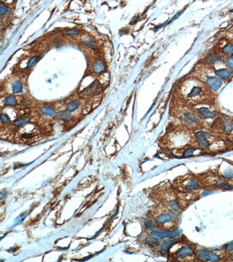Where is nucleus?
<instances>
[{"instance_id":"1","label":"nucleus","mask_w":233,"mask_h":262,"mask_svg":"<svg viewBox=\"0 0 233 262\" xmlns=\"http://www.w3.org/2000/svg\"><path fill=\"white\" fill-rule=\"evenodd\" d=\"M181 89L184 98L193 103L204 100L208 94L205 84L196 79H187L183 84Z\"/></svg>"},{"instance_id":"2","label":"nucleus","mask_w":233,"mask_h":262,"mask_svg":"<svg viewBox=\"0 0 233 262\" xmlns=\"http://www.w3.org/2000/svg\"><path fill=\"white\" fill-rule=\"evenodd\" d=\"M102 91L103 89L101 86L98 83V81H95L81 92L80 96L83 98H91L100 94Z\"/></svg>"},{"instance_id":"3","label":"nucleus","mask_w":233,"mask_h":262,"mask_svg":"<svg viewBox=\"0 0 233 262\" xmlns=\"http://www.w3.org/2000/svg\"><path fill=\"white\" fill-rule=\"evenodd\" d=\"M197 258L203 261L217 262L220 260V257L212 251L205 249H199L196 252Z\"/></svg>"},{"instance_id":"4","label":"nucleus","mask_w":233,"mask_h":262,"mask_svg":"<svg viewBox=\"0 0 233 262\" xmlns=\"http://www.w3.org/2000/svg\"><path fill=\"white\" fill-rule=\"evenodd\" d=\"M180 234V232L178 229H175L172 231H153L151 235L156 238H165L170 237H178Z\"/></svg>"},{"instance_id":"5","label":"nucleus","mask_w":233,"mask_h":262,"mask_svg":"<svg viewBox=\"0 0 233 262\" xmlns=\"http://www.w3.org/2000/svg\"><path fill=\"white\" fill-rule=\"evenodd\" d=\"M206 84L209 87L213 90H218L222 84L220 79L216 76H210L206 79Z\"/></svg>"},{"instance_id":"6","label":"nucleus","mask_w":233,"mask_h":262,"mask_svg":"<svg viewBox=\"0 0 233 262\" xmlns=\"http://www.w3.org/2000/svg\"><path fill=\"white\" fill-rule=\"evenodd\" d=\"M197 112L202 117L205 119L213 118L216 116V114L214 111H210L209 108L200 107L197 109Z\"/></svg>"},{"instance_id":"7","label":"nucleus","mask_w":233,"mask_h":262,"mask_svg":"<svg viewBox=\"0 0 233 262\" xmlns=\"http://www.w3.org/2000/svg\"><path fill=\"white\" fill-rule=\"evenodd\" d=\"M193 253V250L189 246H184L180 248L175 252L176 258L178 259L184 258L185 257L189 256Z\"/></svg>"},{"instance_id":"8","label":"nucleus","mask_w":233,"mask_h":262,"mask_svg":"<svg viewBox=\"0 0 233 262\" xmlns=\"http://www.w3.org/2000/svg\"><path fill=\"white\" fill-rule=\"evenodd\" d=\"M19 136L24 142L30 141L37 137V132L35 130L29 131L25 130L24 132H21Z\"/></svg>"},{"instance_id":"9","label":"nucleus","mask_w":233,"mask_h":262,"mask_svg":"<svg viewBox=\"0 0 233 262\" xmlns=\"http://www.w3.org/2000/svg\"><path fill=\"white\" fill-rule=\"evenodd\" d=\"M215 73L219 78H220L224 79H229V78H230L232 76L233 71L229 69L223 68V69L215 71Z\"/></svg>"},{"instance_id":"10","label":"nucleus","mask_w":233,"mask_h":262,"mask_svg":"<svg viewBox=\"0 0 233 262\" xmlns=\"http://www.w3.org/2000/svg\"><path fill=\"white\" fill-rule=\"evenodd\" d=\"M172 215L169 213H163L155 218V221L158 224H164L172 220Z\"/></svg>"},{"instance_id":"11","label":"nucleus","mask_w":233,"mask_h":262,"mask_svg":"<svg viewBox=\"0 0 233 262\" xmlns=\"http://www.w3.org/2000/svg\"><path fill=\"white\" fill-rule=\"evenodd\" d=\"M181 118L187 123H195L197 121L196 115L191 112H185L182 114Z\"/></svg>"},{"instance_id":"12","label":"nucleus","mask_w":233,"mask_h":262,"mask_svg":"<svg viewBox=\"0 0 233 262\" xmlns=\"http://www.w3.org/2000/svg\"><path fill=\"white\" fill-rule=\"evenodd\" d=\"M13 92L14 94H19L22 92L23 86L19 81H15L13 82L12 86Z\"/></svg>"},{"instance_id":"13","label":"nucleus","mask_w":233,"mask_h":262,"mask_svg":"<svg viewBox=\"0 0 233 262\" xmlns=\"http://www.w3.org/2000/svg\"><path fill=\"white\" fill-rule=\"evenodd\" d=\"M57 118L59 119L65 121H70V120L72 119V116L70 114V112L68 111H60L59 112L57 115Z\"/></svg>"},{"instance_id":"14","label":"nucleus","mask_w":233,"mask_h":262,"mask_svg":"<svg viewBox=\"0 0 233 262\" xmlns=\"http://www.w3.org/2000/svg\"><path fill=\"white\" fill-rule=\"evenodd\" d=\"M105 65L101 62H96L93 67V71L96 73H100L105 70Z\"/></svg>"},{"instance_id":"15","label":"nucleus","mask_w":233,"mask_h":262,"mask_svg":"<svg viewBox=\"0 0 233 262\" xmlns=\"http://www.w3.org/2000/svg\"><path fill=\"white\" fill-rule=\"evenodd\" d=\"M199 184L194 180L189 181L185 187V189L186 191H192L195 190L199 188Z\"/></svg>"},{"instance_id":"16","label":"nucleus","mask_w":233,"mask_h":262,"mask_svg":"<svg viewBox=\"0 0 233 262\" xmlns=\"http://www.w3.org/2000/svg\"><path fill=\"white\" fill-rule=\"evenodd\" d=\"M174 242H175V241L173 239L167 240V241L164 242L163 243L161 246L160 251L162 253H166L168 251L169 248L174 243Z\"/></svg>"},{"instance_id":"17","label":"nucleus","mask_w":233,"mask_h":262,"mask_svg":"<svg viewBox=\"0 0 233 262\" xmlns=\"http://www.w3.org/2000/svg\"><path fill=\"white\" fill-rule=\"evenodd\" d=\"M80 104L79 102L77 100H74L71 102H70L67 106V111L71 112L76 110L79 107Z\"/></svg>"},{"instance_id":"18","label":"nucleus","mask_w":233,"mask_h":262,"mask_svg":"<svg viewBox=\"0 0 233 262\" xmlns=\"http://www.w3.org/2000/svg\"><path fill=\"white\" fill-rule=\"evenodd\" d=\"M30 121V118L29 117H24V118H22L20 119H18L16 120L15 122H14V125L16 127H23L26 124H27Z\"/></svg>"},{"instance_id":"19","label":"nucleus","mask_w":233,"mask_h":262,"mask_svg":"<svg viewBox=\"0 0 233 262\" xmlns=\"http://www.w3.org/2000/svg\"><path fill=\"white\" fill-rule=\"evenodd\" d=\"M17 104V100L13 96H9L4 100V104L5 106H14Z\"/></svg>"},{"instance_id":"20","label":"nucleus","mask_w":233,"mask_h":262,"mask_svg":"<svg viewBox=\"0 0 233 262\" xmlns=\"http://www.w3.org/2000/svg\"><path fill=\"white\" fill-rule=\"evenodd\" d=\"M41 111L45 115L48 116H53L55 114L53 108L49 107H43L41 108Z\"/></svg>"},{"instance_id":"21","label":"nucleus","mask_w":233,"mask_h":262,"mask_svg":"<svg viewBox=\"0 0 233 262\" xmlns=\"http://www.w3.org/2000/svg\"><path fill=\"white\" fill-rule=\"evenodd\" d=\"M196 150V149L194 148V147H189V148L185 149L183 153V157H189L192 156Z\"/></svg>"},{"instance_id":"22","label":"nucleus","mask_w":233,"mask_h":262,"mask_svg":"<svg viewBox=\"0 0 233 262\" xmlns=\"http://www.w3.org/2000/svg\"><path fill=\"white\" fill-rule=\"evenodd\" d=\"M219 59H220V57L218 56L217 55L211 54V55L209 56L208 57H207V58H206V62L209 64H212L213 62H215V61H217Z\"/></svg>"},{"instance_id":"23","label":"nucleus","mask_w":233,"mask_h":262,"mask_svg":"<svg viewBox=\"0 0 233 262\" xmlns=\"http://www.w3.org/2000/svg\"><path fill=\"white\" fill-rule=\"evenodd\" d=\"M223 51L224 53L228 55L233 54V44H228L223 47Z\"/></svg>"},{"instance_id":"24","label":"nucleus","mask_w":233,"mask_h":262,"mask_svg":"<svg viewBox=\"0 0 233 262\" xmlns=\"http://www.w3.org/2000/svg\"><path fill=\"white\" fill-rule=\"evenodd\" d=\"M197 143L199 147H200L201 148H203V149H207L210 146V143L208 141V139L197 141Z\"/></svg>"},{"instance_id":"25","label":"nucleus","mask_w":233,"mask_h":262,"mask_svg":"<svg viewBox=\"0 0 233 262\" xmlns=\"http://www.w3.org/2000/svg\"><path fill=\"white\" fill-rule=\"evenodd\" d=\"M224 128L225 131L227 133H230L233 130V124L230 121H227L224 122Z\"/></svg>"},{"instance_id":"26","label":"nucleus","mask_w":233,"mask_h":262,"mask_svg":"<svg viewBox=\"0 0 233 262\" xmlns=\"http://www.w3.org/2000/svg\"><path fill=\"white\" fill-rule=\"evenodd\" d=\"M145 227L149 229H153L155 228V226L154 223H153V221L149 218L145 219Z\"/></svg>"},{"instance_id":"27","label":"nucleus","mask_w":233,"mask_h":262,"mask_svg":"<svg viewBox=\"0 0 233 262\" xmlns=\"http://www.w3.org/2000/svg\"><path fill=\"white\" fill-rule=\"evenodd\" d=\"M38 60V57H32V58L29 60V62H28L27 68H31L32 67H33L36 64V62H37Z\"/></svg>"},{"instance_id":"28","label":"nucleus","mask_w":233,"mask_h":262,"mask_svg":"<svg viewBox=\"0 0 233 262\" xmlns=\"http://www.w3.org/2000/svg\"><path fill=\"white\" fill-rule=\"evenodd\" d=\"M1 120L2 122L5 123V124H8V123H10L11 122V120H10V118H9V117L7 114H3V113H2L1 114Z\"/></svg>"},{"instance_id":"29","label":"nucleus","mask_w":233,"mask_h":262,"mask_svg":"<svg viewBox=\"0 0 233 262\" xmlns=\"http://www.w3.org/2000/svg\"><path fill=\"white\" fill-rule=\"evenodd\" d=\"M169 206L170 207L172 208V209H173L175 211H178L179 209L178 206L177 204V202L174 201H172L169 202Z\"/></svg>"},{"instance_id":"30","label":"nucleus","mask_w":233,"mask_h":262,"mask_svg":"<svg viewBox=\"0 0 233 262\" xmlns=\"http://www.w3.org/2000/svg\"><path fill=\"white\" fill-rule=\"evenodd\" d=\"M223 177L224 178L226 179L233 178V171H229L224 172L223 175Z\"/></svg>"},{"instance_id":"31","label":"nucleus","mask_w":233,"mask_h":262,"mask_svg":"<svg viewBox=\"0 0 233 262\" xmlns=\"http://www.w3.org/2000/svg\"><path fill=\"white\" fill-rule=\"evenodd\" d=\"M8 12V8L2 4H0V13L1 15H5Z\"/></svg>"},{"instance_id":"32","label":"nucleus","mask_w":233,"mask_h":262,"mask_svg":"<svg viewBox=\"0 0 233 262\" xmlns=\"http://www.w3.org/2000/svg\"><path fill=\"white\" fill-rule=\"evenodd\" d=\"M66 33L68 35H76L79 33V31L76 29H72L68 30Z\"/></svg>"},{"instance_id":"33","label":"nucleus","mask_w":233,"mask_h":262,"mask_svg":"<svg viewBox=\"0 0 233 262\" xmlns=\"http://www.w3.org/2000/svg\"><path fill=\"white\" fill-rule=\"evenodd\" d=\"M219 187L221 188H223L225 189H230L232 188V186L230 184L226 183V182L221 183L219 185Z\"/></svg>"},{"instance_id":"34","label":"nucleus","mask_w":233,"mask_h":262,"mask_svg":"<svg viewBox=\"0 0 233 262\" xmlns=\"http://www.w3.org/2000/svg\"><path fill=\"white\" fill-rule=\"evenodd\" d=\"M84 43L87 45V46H89V47H94L95 46V43L92 41V40H91L90 39H87V40H85V41H84Z\"/></svg>"},{"instance_id":"35","label":"nucleus","mask_w":233,"mask_h":262,"mask_svg":"<svg viewBox=\"0 0 233 262\" xmlns=\"http://www.w3.org/2000/svg\"><path fill=\"white\" fill-rule=\"evenodd\" d=\"M226 62H227V64H228V65L230 67V68H233V57H229L227 60H226Z\"/></svg>"},{"instance_id":"36","label":"nucleus","mask_w":233,"mask_h":262,"mask_svg":"<svg viewBox=\"0 0 233 262\" xmlns=\"http://www.w3.org/2000/svg\"><path fill=\"white\" fill-rule=\"evenodd\" d=\"M226 249L227 250H233V243H229L226 246Z\"/></svg>"},{"instance_id":"37","label":"nucleus","mask_w":233,"mask_h":262,"mask_svg":"<svg viewBox=\"0 0 233 262\" xmlns=\"http://www.w3.org/2000/svg\"><path fill=\"white\" fill-rule=\"evenodd\" d=\"M210 193V191H205V192H203V193H202V195H203V196H206V195H208Z\"/></svg>"}]
</instances>
